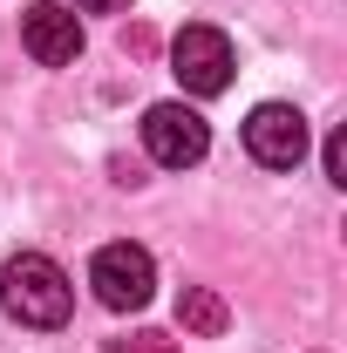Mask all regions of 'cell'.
<instances>
[{"label":"cell","mask_w":347,"mask_h":353,"mask_svg":"<svg viewBox=\"0 0 347 353\" xmlns=\"http://www.w3.org/2000/svg\"><path fill=\"white\" fill-rule=\"evenodd\" d=\"M245 150H252V163H265V170H293L306 157V116L293 102H259L245 116Z\"/></svg>","instance_id":"5b68a950"},{"label":"cell","mask_w":347,"mask_h":353,"mask_svg":"<svg viewBox=\"0 0 347 353\" xmlns=\"http://www.w3.org/2000/svg\"><path fill=\"white\" fill-rule=\"evenodd\" d=\"M171 75L191 88V95H225V88H232V41H225L218 28H205V21L184 28L171 41Z\"/></svg>","instance_id":"277c9868"},{"label":"cell","mask_w":347,"mask_h":353,"mask_svg":"<svg viewBox=\"0 0 347 353\" xmlns=\"http://www.w3.org/2000/svg\"><path fill=\"white\" fill-rule=\"evenodd\" d=\"M102 353H177L171 333H130V340H109Z\"/></svg>","instance_id":"ba28073f"},{"label":"cell","mask_w":347,"mask_h":353,"mask_svg":"<svg viewBox=\"0 0 347 353\" xmlns=\"http://www.w3.org/2000/svg\"><path fill=\"white\" fill-rule=\"evenodd\" d=\"M88 285H95V299L109 312H136V306H150V292H157V265H150L143 245H102L88 259Z\"/></svg>","instance_id":"3957f363"},{"label":"cell","mask_w":347,"mask_h":353,"mask_svg":"<svg viewBox=\"0 0 347 353\" xmlns=\"http://www.w3.org/2000/svg\"><path fill=\"white\" fill-rule=\"evenodd\" d=\"M82 14H116V7H130V0H75Z\"/></svg>","instance_id":"30bf717a"},{"label":"cell","mask_w":347,"mask_h":353,"mask_svg":"<svg viewBox=\"0 0 347 353\" xmlns=\"http://www.w3.org/2000/svg\"><path fill=\"white\" fill-rule=\"evenodd\" d=\"M320 163H327V183H347V136L341 130L320 143Z\"/></svg>","instance_id":"9c48e42d"},{"label":"cell","mask_w":347,"mask_h":353,"mask_svg":"<svg viewBox=\"0 0 347 353\" xmlns=\"http://www.w3.org/2000/svg\"><path fill=\"white\" fill-rule=\"evenodd\" d=\"M143 150H150V163H164V170H191V163H205L212 130H205V116L184 109V102H150V109H143Z\"/></svg>","instance_id":"7a4b0ae2"},{"label":"cell","mask_w":347,"mask_h":353,"mask_svg":"<svg viewBox=\"0 0 347 353\" xmlns=\"http://www.w3.org/2000/svg\"><path fill=\"white\" fill-rule=\"evenodd\" d=\"M21 41H28V54H35L41 68H68V61L82 54V21H75L68 7H55V0H35V7L21 14Z\"/></svg>","instance_id":"8992f818"},{"label":"cell","mask_w":347,"mask_h":353,"mask_svg":"<svg viewBox=\"0 0 347 353\" xmlns=\"http://www.w3.org/2000/svg\"><path fill=\"white\" fill-rule=\"evenodd\" d=\"M177 326L198 333V340L225 333V299H218L212 285H184V299H177Z\"/></svg>","instance_id":"52a82bcc"},{"label":"cell","mask_w":347,"mask_h":353,"mask_svg":"<svg viewBox=\"0 0 347 353\" xmlns=\"http://www.w3.org/2000/svg\"><path fill=\"white\" fill-rule=\"evenodd\" d=\"M0 306L14 312L21 326H62L68 306H75V285H68V272L41 252H21V259H7L0 272Z\"/></svg>","instance_id":"6da1fadb"}]
</instances>
